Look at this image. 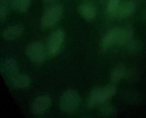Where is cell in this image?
<instances>
[{"label": "cell", "mask_w": 146, "mask_h": 118, "mask_svg": "<svg viewBox=\"0 0 146 118\" xmlns=\"http://www.w3.org/2000/svg\"><path fill=\"white\" fill-rule=\"evenodd\" d=\"M116 92V88L112 85L96 88L90 94L88 101V106L89 108H93L96 105L104 103L112 98Z\"/></svg>", "instance_id": "obj_1"}, {"label": "cell", "mask_w": 146, "mask_h": 118, "mask_svg": "<svg viewBox=\"0 0 146 118\" xmlns=\"http://www.w3.org/2000/svg\"><path fill=\"white\" fill-rule=\"evenodd\" d=\"M80 102L79 93L73 90H68L63 93L60 98V109L64 113H72L78 109Z\"/></svg>", "instance_id": "obj_2"}, {"label": "cell", "mask_w": 146, "mask_h": 118, "mask_svg": "<svg viewBox=\"0 0 146 118\" xmlns=\"http://www.w3.org/2000/svg\"><path fill=\"white\" fill-rule=\"evenodd\" d=\"M63 11L62 6L59 5L48 8L41 18V25L44 28L53 27L60 20L62 15Z\"/></svg>", "instance_id": "obj_3"}, {"label": "cell", "mask_w": 146, "mask_h": 118, "mask_svg": "<svg viewBox=\"0 0 146 118\" xmlns=\"http://www.w3.org/2000/svg\"><path fill=\"white\" fill-rule=\"evenodd\" d=\"M27 56L35 63L43 62L46 58V51L43 44L40 42H33L25 49Z\"/></svg>", "instance_id": "obj_4"}, {"label": "cell", "mask_w": 146, "mask_h": 118, "mask_svg": "<svg viewBox=\"0 0 146 118\" xmlns=\"http://www.w3.org/2000/svg\"><path fill=\"white\" fill-rule=\"evenodd\" d=\"M65 39V33L61 30H58L52 33L48 40V50L52 55H55L60 52Z\"/></svg>", "instance_id": "obj_5"}, {"label": "cell", "mask_w": 146, "mask_h": 118, "mask_svg": "<svg viewBox=\"0 0 146 118\" xmlns=\"http://www.w3.org/2000/svg\"><path fill=\"white\" fill-rule=\"evenodd\" d=\"M51 104L52 101L49 97L46 95L40 96L34 100L32 105V111L35 115H42L50 108Z\"/></svg>", "instance_id": "obj_6"}, {"label": "cell", "mask_w": 146, "mask_h": 118, "mask_svg": "<svg viewBox=\"0 0 146 118\" xmlns=\"http://www.w3.org/2000/svg\"><path fill=\"white\" fill-rule=\"evenodd\" d=\"M121 30L122 28L115 27L107 33L101 40L102 48L107 49L115 43L119 44Z\"/></svg>", "instance_id": "obj_7"}, {"label": "cell", "mask_w": 146, "mask_h": 118, "mask_svg": "<svg viewBox=\"0 0 146 118\" xmlns=\"http://www.w3.org/2000/svg\"><path fill=\"white\" fill-rule=\"evenodd\" d=\"M24 27L20 25L8 26L2 33V37L8 40H13L21 37L24 32Z\"/></svg>", "instance_id": "obj_8"}, {"label": "cell", "mask_w": 146, "mask_h": 118, "mask_svg": "<svg viewBox=\"0 0 146 118\" xmlns=\"http://www.w3.org/2000/svg\"><path fill=\"white\" fill-rule=\"evenodd\" d=\"M1 68L11 77L19 72V66L17 61L12 58H7L1 63Z\"/></svg>", "instance_id": "obj_9"}, {"label": "cell", "mask_w": 146, "mask_h": 118, "mask_svg": "<svg viewBox=\"0 0 146 118\" xmlns=\"http://www.w3.org/2000/svg\"><path fill=\"white\" fill-rule=\"evenodd\" d=\"M9 79L12 84L18 88H27L31 83V80L29 76L19 72L9 77Z\"/></svg>", "instance_id": "obj_10"}, {"label": "cell", "mask_w": 146, "mask_h": 118, "mask_svg": "<svg viewBox=\"0 0 146 118\" xmlns=\"http://www.w3.org/2000/svg\"><path fill=\"white\" fill-rule=\"evenodd\" d=\"M79 12L83 18L87 20L94 19L97 15L96 8L88 3L81 5L79 7Z\"/></svg>", "instance_id": "obj_11"}, {"label": "cell", "mask_w": 146, "mask_h": 118, "mask_svg": "<svg viewBox=\"0 0 146 118\" xmlns=\"http://www.w3.org/2000/svg\"><path fill=\"white\" fill-rule=\"evenodd\" d=\"M135 11V4L132 1H127L120 8L118 16L120 18H126L131 16Z\"/></svg>", "instance_id": "obj_12"}, {"label": "cell", "mask_w": 146, "mask_h": 118, "mask_svg": "<svg viewBox=\"0 0 146 118\" xmlns=\"http://www.w3.org/2000/svg\"><path fill=\"white\" fill-rule=\"evenodd\" d=\"M32 0H11L14 9L21 13H26L31 6Z\"/></svg>", "instance_id": "obj_13"}, {"label": "cell", "mask_w": 146, "mask_h": 118, "mask_svg": "<svg viewBox=\"0 0 146 118\" xmlns=\"http://www.w3.org/2000/svg\"><path fill=\"white\" fill-rule=\"evenodd\" d=\"M126 74V69L124 65L120 64L117 66L111 74V79L113 83H118L124 78Z\"/></svg>", "instance_id": "obj_14"}, {"label": "cell", "mask_w": 146, "mask_h": 118, "mask_svg": "<svg viewBox=\"0 0 146 118\" xmlns=\"http://www.w3.org/2000/svg\"><path fill=\"white\" fill-rule=\"evenodd\" d=\"M133 35V30L131 27L127 26L124 28H122L120 44H124L126 43L132 38Z\"/></svg>", "instance_id": "obj_15"}, {"label": "cell", "mask_w": 146, "mask_h": 118, "mask_svg": "<svg viewBox=\"0 0 146 118\" xmlns=\"http://www.w3.org/2000/svg\"><path fill=\"white\" fill-rule=\"evenodd\" d=\"M9 11V3L8 0L0 1V21L2 24L5 20Z\"/></svg>", "instance_id": "obj_16"}, {"label": "cell", "mask_w": 146, "mask_h": 118, "mask_svg": "<svg viewBox=\"0 0 146 118\" xmlns=\"http://www.w3.org/2000/svg\"><path fill=\"white\" fill-rule=\"evenodd\" d=\"M119 3V0H109L108 3V11L111 13L115 12L118 8Z\"/></svg>", "instance_id": "obj_17"}, {"label": "cell", "mask_w": 146, "mask_h": 118, "mask_svg": "<svg viewBox=\"0 0 146 118\" xmlns=\"http://www.w3.org/2000/svg\"><path fill=\"white\" fill-rule=\"evenodd\" d=\"M43 1H45V2H51V1H53V0H43Z\"/></svg>", "instance_id": "obj_18"}]
</instances>
